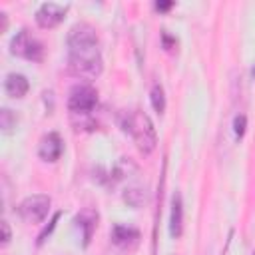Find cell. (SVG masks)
Returning a JSON list of instances; mask_svg holds the SVG:
<instances>
[{"mask_svg":"<svg viewBox=\"0 0 255 255\" xmlns=\"http://www.w3.org/2000/svg\"><path fill=\"white\" fill-rule=\"evenodd\" d=\"M68 68L74 76L84 80H96L102 70V52L98 44L96 28L88 22H78L68 32Z\"/></svg>","mask_w":255,"mask_h":255,"instance_id":"obj_1","label":"cell"},{"mask_svg":"<svg viewBox=\"0 0 255 255\" xmlns=\"http://www.w3.org/2000/svg\"><path fill=\"white\" fill-rule=\"evenodd\" d=\"M122 130L130 134L142 154H152L158 146V134L154 122L142 110H130L122 116Z\"/></svg>","mask_w":255,"mask_h":255,"instance_id":"obj_2","label":"cell"},{"mask_svg":"<svg viewBox=\"0 0 255 255\" xmlns=\"http://www.w3.org/2000/svg\"><path fill=\"white\" fill-rule=\"evenodd\" d=\"M10 52L14 56H22L26 60L40 62L44 58V44L36 36H32L28 30H20L10 42Z\"/></svg>","mask_w":255,"mask_h":255,"instance_id":"obj_3","label":"cell"},{"mask_svg":"<svg viewBox=\"0 0 255 255\" xmlns=\"http://www.w3.org/2000/svg\"><path fill=\"white\" fill-rule=\"evenodd\" d=\"M50 198L44 196V194H34V196H28L22 200V203L18 205V211H20V218H22L26 223H40L44 221L48 211H50Z\"/></svg>","mask_w":255,"mask_h":255,"instance_id":"obj_4","label":"cell"},{"mask_svg":"<svg viewBox=\"0 0 255 255\" xmlns=\"http://www.w3.org/2000/svg\"><path fill=\"white\" fill-rule=\"evenodd\" d=\"M98 104V92L92 86H76L68 96V110L72 114H90Z\"/></svg>","mask_w":255,"mask_h":255,"instance_id":"obj_5","label":"cell"},{"mask_svg":"<svg viewBox=\"0 0 255 255\" xmlns=\"http://www.w3.org/2000/svg\"><path fill=\"white\" fill-rule=\"evenodd\" d=\"M66 6L56 4V2H44L36 10V22L40 28H54L58 26L64 16H66Z\"/></svg>","mask_w":255,"mask_h":255,"instance_id":"obj_6","label":"cell"},{"mask_svg":"<svg viewBox=\"0 0 255 255\" xmlns=\"http://www.w3.org/2000/svg\"><path fill=\"white\" fill-rule=\"evenodd\" d=\"M62 152H64V144H62V138L56 132H50L48 136H44V138L40 140L38 156L44 162H56V160H60Z\"/></svg>","mask_w":255,"mask_h":255,"instance_id":"obj_7","label":"cell"},{"mask_svg":"<svg viewBox=\"0 0 255 255\" xmlns=\"http://www.w3.org/2000/svg\"><path fill=\"white\" fill-rule=\"evenodd\" d=\"M112 241L122 249H134L140 243V231L132 225H114Z\"/></svg>","mask_w":255,"mask_h":255,"instance_id":"obj_8","label":"cell"},{"mask_svg":"<svg viewBox=\"0 0 255 255\" xmlns=\"http://www.w3.org/2000/svg\"><path fill=\"white\" fill-rule=\"evenodd\" d=\"M183 231V203H182V194L176 191L172 198V216H169V233L172 237L178 239Z\"/></svg>","mask_w":255,"mask_h":255,"instance_id":"obj_9","label":"cell"},{"mask_svg":"<svg viewBox=\"0 0 255 255\" xmlns=\"http://www.w3.org/2000/svg\"><path fill=\"white\" fill-rule=\"evenodd\" d=\"M76 223L78 227L84 229V245H88L92 239V233L96 231V225H98V214L94 209H82L76 216Z\"/></svg>","mask_w":255,"mask_h":255,"instance_id":"obj_10","label":"cell"},{"mask_svg":"<svg viewBox=\"0 0 255 255\" xmlns=\"http://www.w3.org/2000/svg\"><path fill=\"white\" fill-rule=\"evenodd\" d=\"M4 88L10 98H24L30 84H28L26 76H22V74H8L6 82H4Z\"/></svg>","mask_w":255,"mask_h":255,"instance_id":"obj_11","label":"cell"},{"mask_svg":"<svg viewBox=\"0 0 255 255\" xmlns=\"http://www.w3.org/2000/svg\"><path fill=\"white\" fill-rule=\"evenodd\" d=\"M124 201L130 205V207H136V209H140L146 201H147V191H146V187H140V185H134V187H128L126 191H124Z\"/></svg>","mask_w":255,"mask_h":255,"instance_id":"obj_12","label":"cell"},{"mask_svg":"<svg viewBox=\"0 0 255 255\" xmlns=\"http://www.w3.org/2000/svg\"><path fill=\"white\" fill-rule=\"evenodd\" d=\"M150 100H152V108H154L158 114H164V112H165V92H164V86H162L160 82H156L154 86H152Z\"/></svg>","mask_w":255,"mask_h":255,"instance_id":"obj_13","label":"cell"},{"mask_svg":"<svg viewBox=\"0 0 255 255\" xmlns=\"http://www.w3.org/2000/svg\"><path fill=\"white\" fill-rule=\"evenodd\" d=\"M0 126H2V130H4V132H10L12 128L16 126V116L12 114V110L4 108L2 112H0Z\"/></svg>","mask_w":255,"mask_h":255,"instance_id":"obj_14","label":"cell"},{"mask_svg":"<svg viewBox=\"0 0 255 255\" xmlns=\"http://www.w3.org/2000/svg\"><path fill=\"white\" fill-rule=\"evenodd\" d=\"M247 128V116L245 114H237L236 120H233V132H236V138H243Z\"/></svg>","mask_w":255,"mask_h":255,"instance_id":"obj_15","label":"cell"},{"mask_svg":"<svg viewBox=\"0 0 255 255\" xmlns=\"http://www.w3.org/2000/svg\"><path fill=\"white\" fill-rule=\"evenodd\" d=\"M60 216H62L60 211H56V214H54V218H52V221H50V225H48V227H46V229H44V231H42L40 236H38V245H42V243L46 241V236H50V233H52V229L56 227V221L60 219Z\"/></svg>","mask_w":255,"mask_h":255,"instance_id":"obj_16","label":"cell"},{"mask_svg":"<svg viewBox=\"0 0 255 255\" xmlns=\"http://www.w3.org/2000/svg\"><path fill=\"white\" fill-rule=\"evenodd\" d=\"M0 227H2V245H8L10 239H12V233H10L8 221H2V223H0Z\"/></svg>","mask_w":255,"mask_h":255,"instance_id":"obj_17","label":"cell"},{"mask_svg":"<svg viewBox=\"0 0 255 255\" xmlns=\"http://www.w3.org/2000/svg\"><path fill=\"white\" fill-rule=\"evenodd\" d=\"M174 2H156V8L158 10H167V8H172Z\"/></svg>","mask_w":255,"mask_h":255,"instance_id":"obj_18","label":"cell"}]
</instances>
